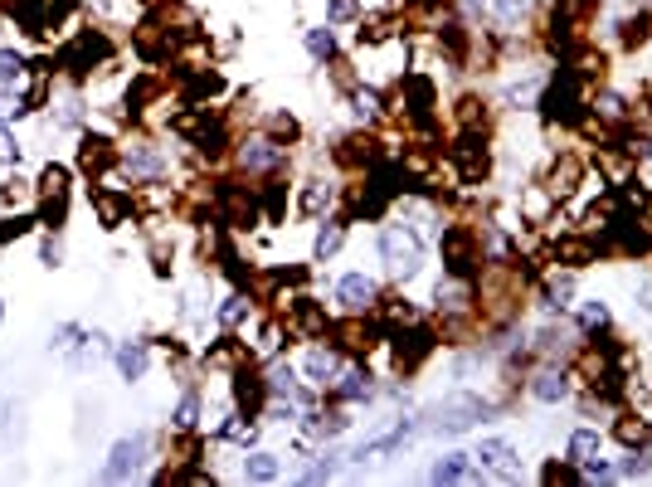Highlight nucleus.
<instances>
[{
  "label": "nucleus",
  "mask_w": 652,
  "mask_h": 487,
  "mask_svg": "<svg viewBox=\"0 0 652 487\" xmlns=\"http://www.w3.org/2000/svg\"><path fill=\"white\" fill-rule=\"evenodd\" d=\"M536 108H541V117L550 122V127H555V122H560V127H580V117L589 113V103H584V83L570 74V69H560L555 78H545L541 103H536Z\"/></svg>",
  "instance_id": "obj_1"
},
{
  "label": "nucleus",
  "mask_w": 652,
  "mask_h": 487,
  "mask_svg": "<svg viewBox=\"0 0 652 487\" xmlns=\"http://www.w3.org/2000/svg\"><path fill=\"white\" fill-rule=\"evenodd\" d=\"M108 59H112V39L103 35V30H73V39L54 54V69L78 83V78H88L93 69H103Z\"/></svg>",
  "instance_id": "obj_2"
},
{
  "label": "nucleus",
  "mask_w": 652,
  "mask_h": 487,
  "mask_svg": "<svg viewBox=\"0 0 652 487\" xmlns=\"http://www.w3.org/2000/svg\"><path fill=\"white\" fill-rule=\"evenodd\" d=\"M438 254H443V268L453 278H477L482 273V229L472 225H443L438 234Z\"/></svg>",
  "instance_id": "obj_3"
},
{
  "label": "nucleus",
  "mask_w": 652,
  "mask_h": 487,
  "mask_svg": "<svg viewBox=\"0 0 652 487\" xmlns=\"http://www.w3.org/2000/svg\"><path fill=\"white\" fill-rule=\"evenodd\" d=\"M448 171L463 181V186H482L492 176V151L482 132H458V142L448 147Z\"/></svg>",
  "instance_id": "obj_4"
},
{
  "label": "nucleus",
  "mask_w": 652,
  "mask_h": 487,
  "mask_svg": "<svg viewBox=\"0 0 652 487\" xmlns=\"http://www.w3.org/2000/svg\"><path fill=\"white\" fill-rule=\"evenodd\" d=\"M258 195L249 186H239V181H219L215 186V220L224 229H234V234H244V229L258 225Z\"/></svg>",
  "instance_id": "obj_5"
},
{
  "label": "nucleus",
  "mask_w": 652,
  "mask_h": 487,
  "mask_svg": "<svg viewBox=\"0 0 652 487\" xmlns=\"http://www.w3.org/2000/svg\"><path fill=\"white\" fill-rule=\"evenodd\" d=\"M35 200H39V225L64 229V220H69V171L49 161L44 176H39V186H35Z\"/></svg>",
  "instance_id": "obj_6"
},
{
  "label": "nucleus",
  "mask_w": 652,
  "mask_h": 487,
  "mask_svg": "<svg viewBox=\"0 0 652 487\" xmlns=\"http://www.w3.org/2000/svg\"><path fill=\"white\" fill-rule=\"evenodd\" d=\"M419 254H424V244H419V234L409 225L380 229V259L390 263L395 278H414V273H419Z\"/></svg>",
  "instance_id": "obj_7"
},
{
  "label": "nucleus",
  "mask_w": 652,
  "mask_h": 487,
  "mask_svg": "<svg viewBox=\"0 0 652 487\" xmlns=\"http://www.w3.org/2000/svg\"><path fill=\"white\" fill-rule=\"evenodd\" d=\"M434 351H438V332L434 327H419V322H409V327L395 332V341H390V356H395L399 375H414Z\"/></svg>",
  "instance_id": "obj_8"
},
{
  "label": "nucleus",
  "mask_w": 652,
  "mask_h": 487,
  "mask_svg": "<svg viewBox=\"0 0 652 487\" xmlns=\"http://www.w3.org/2000/svg\"><path fill=\"white\" fill-rule=\"evenodd\" d=\"M380 332H385V327L365 322V312H346L341 322H331V327H326L331 346H336L341 356H356V361H365V351L375 346V337H380Z\"/></svg>",
  "instance_id": "obj_9"
},
{
  "label": "nucleus",
  "mask_w": 652,
  "mask_h": 487,
  "mask_svg": "<svg viewBox=\"0 0 652 487\" xmlns=\"http://www.w3.org/2000/svg\"><path fill=\"white\" fill-rule=\"evenodd\" d=\"M117 166H122V151L112 147L108 137H98V132H83V137H78V171H83V176L112 181Z\"/></svg>",
  "instance_id": "obj_10"
},
{
  "label": "nucleus",
  "mask_w": 652,
  "mask_h": 487,
  "mask_svg": "<svg viewBox=\"0 0 652 487\" xmlns=\"http://www.w3.org/2000/svg\"><path fill=\"white\" fill-rule=\"evenodd\" d=\"M229 390H234V410H239V414H254V419L268 410V395H273V390H268V375L254 366V356H249V361L234 371V385H229Z\"/></svg>",
  "instance_id": "obj_11"
},
{
  "label": "nucleus",
  "mask_w": 652,
  "mask_h": 487,
  "mask_svg": "<svg viewBox=\"0 0 652 487\" xmlns=\"http://www.w3.org/2000/svg\"><path fill=\"white\" fill-rule=\"evenodd\" d=\"M146 453H151V439L146 434H132V439H117L108 453V463H103V478L108 483H127V478H137L146 463Z\"/></svg>",
  "instance_id": "obj_12"
},
{
  "label": "nucleus",
  "mask_w": 652,
  "mask_h": 487,
  "mask_svg": "<svg viewBox=\"0 0 652 487\" xmlns=\"http://www.w3.org/2000/svg\"><path fill=\"white\" fill-rule=\"evenodd\" d=\"M492 414V405L482 400V395H448L443 405H438V429L443 434H463V429H472L477 419H487Z\"/></svg>",
  "instance_id": "obj_13"
},
{
  "label": "nucleus",
  "mask_w": 652,
  "mask_h": 487,
  "mask_svg": "<svg viewBox=\"0 0 652 487\" xmlns=\"http://www.w3.org/2000/svg\"><path fill=\"white\" fill-rule=\"evenodd\" d=\"M380 156H385V151H380V142H375L370 132H351V137H341V142L331 147V161H336L341 171H356V176L370 171Z\"/></svg>",
  "instance_id": "obj_14"
},
{
  "label": "nucleus",
  "mask_w": 652,
  "mask_h": 487,
  "mask_svg": "<svg viewBox=\"0 0 652 487\" xmlns=\"http://www.w3.org/2000/svg\"><path fill=\"white\" fill-rule=\"evenodd\" d=\"M545 190H550V200H570L575 190L584 186V161L575 156V151H565V156H555L550 161V171H545Z\"/></svg>",
  "instance_id": "obj_15"
},
{
  "label": "nucleus",
  "mask_w": 652,
  "mask_h": 487,
  "mask_svg": "<svg viewBox=\"0 0 652 487\" xmlns=\"http://www.w3.org/2000/svg\"><path fill=\"white\" fill-rule=\"evenodd\" d=\"M239 166H244V171H283V166H288V147H278L273 137L239 142Z\"/></svg>",
  "instance_id": "obj_16"
},
{
  "label": "nucleus",
  "mask_w": 652,
  "mask_h": 487,
  "mask_svg": "<svg viewBox=\"0 0 652 487\" xmlns=\"http://www.w3.org/2000/svg\"><path fill=\"white\" fill-rule=\"evenodd\" d=\"M336 302H341L346 312H375L380 288H375V278H370V273H346V278L336 283Z\"/></svg>",
  "instance_id": "obj_17"
},
{
  "label": "nucleus",
  "mask_w": 652,
  "mask_h": 487,
  "mask_svg": "<svg viewBox=\"0 0 652 487\" xmlns=\"http://www.w3.org/2000/svg\"><path fill=\"white\" fill-rule=\"evenodd\" d=\"M122 166H127L137 181H146V186H161V176H166V156L151 147V142H137V147L122 151Z\"/></svg>",
  "instance_id": "obj_18"
},
{
  "label": "nucleus",
  "mask_w": 652,
  "mask_h": 487,
  "mask_svg": "<svg viewBox=\"0 0 652 487\" xmlns=\"http://www.w3.org/2000/svg\"><path fill=\"white\" fill-rule=\"evenodd\" d=\"M550 259L565 263V268H589L599 259V244H594V234H560L550 244Z\"/></svg>",
  "instance_id": "obj_19"
},
{
  "label": "nucleus",
  "mask_w": 652,
  "mask_h": 487,
  "mask_svg": "<svg viewBox=\"0 0 652 487\" xmlns=\"http://www.w3.org/2000/svg\"><path fill=\"white\" fill-rule=\"evenodd\" d=\"M331 400H341V405H365V400H375V380L365 366H351V371H341L331 380Z\"/></svg>",
  "instance_id": "obj_20"
},
{
  "label": "nucleus",
  "mask_w": 652,
  "mask_h": 487,
  "mask_svg": "<svg viewBox=\"0 0 652 487\" xmlns=\"http://www.w3.org/2000/svg\"><path fill=\"white\" fill-rule=\"evenodd\" d=\"M302 375H307V385L326 390V385L341 375V351H336V346H312V351L302 356Z\"/></svg>",
  "instance_id": "obj_21"
},
{
  "label": "nucleus",
  "mask_w": 652,
  "mask_h": 487,
  "mask_svg": "<svg viewBox=\"0 0 652 487\" xmlns=\"http://www.w3.org/2000/svg\"><path fill=\"white\" fill-rule=\"evenodd\" d=\"M472 458H477L482 468H492L497 478H507V483H511V478H521V468H516V449H511L507 439H482Z\"/></svg>",
  "instance_id": "obj_22"
},
{
  "label": "nucleus",
  "mask_w": 652,
  "mask_h": 487,
  "mask_svg": "<svg viewBox=\"0 0 652 487\" xmlns=\"http://www.w3.org/2000/svg\"><path fill=\"white\" fill-rule=\"evenodd\" d=\"M429 483H477V458L472 453H443L429 468Z\"/></svg>",
  "instance_id": "obj_23"
},
{
  "label": "nucleus",
  "mask_w": 652,
  "mask_h": 487,
  "mask_svg": "<svg viewBox=\"0 0 652 487\" xmlns=\"http://www.w3.org/2000/svg\"><path fill=\"white\" fill-rule=\"evenodd\" d=\"M244 361H249V346H244L239 337H219V341H210V346H205V366H210V371H229V375H234Z\"/></svg>",
  "instance_id": "obj_24"
},
{
  "label": "nucleus",
  "mask_w": 652,
  "mask_h": 487,
  "mask_svg": "<svg viewBox=\"0 0 652 487\" xmlns=\"http://www.w3.org/2000/svg\"><path fill=\"white\" fill-rule=\"evenodd\" d=\"M575 302V268L570 273H550L541 283V307L545 312H565Z\"/></svg>",
  "instance_id": "obj_25"
},
{
  "label": "nucleus",
  "mask_w": 652,
  "mask_h": 487,
  "mask_svg": "<svg viewBox=\"0 0 652 487\" xmlns=\"http://www.w3.org/2000/svg\"><path fill=\"white\" fill-rule=\"evenodd\" d=\"M531 400H541V405L570 400V375L565 371H536L531 375Z\"/></svg>",
  "instance_id": "obj_26"
},
{
  "label": "nucleus",
  "mask_w": 652,
  "mask_h": 487,
  "mask_svg": "<svg viewBox=\"0 0 652 487\" xmlns=\"http://www.w3.org/2000/svg\"><path fill=\"white\" fill-rule=\"evenodd\" d=\"M112 361H117L122 380H142L146 366H151V351H146V341H122V346L112 351Z\"/></svg>",
  "instance_id": "obj_27"
},
{
  "label": "nucleus",
  "mask_w": 652,
  "mask_h": 487,
  "mask_svg": "<svg viewBox=\"0 0 652 487\" xmlns=\"http://www.w3.org/2000/svg\"><path fill=\"white\" fill-rule=\"evenodd\" d=\"M614 439L623 449H648L652 444V424L643 414H618L614 419Z\"/></svg>",
  "instance_id": "obj_28"
},
{
  "label": "nucleus",
  "mask_w": 652,
  "mask_h": 487,
  "mask_svg": "<svg viewBox=\"0 0 652 487\" xmlns=\"http://www.w3.org/2000/svg\"><path fill=\"white\" fill-rule=\"evenodd\" d=\"M648 39H652V10L623 15V25H618V44H623V49H643Z\"/></svg>",
  "instance_id": "obj_29"
},
{
  "label": "nucleus",
  "mask_w": 652,
  "mask_h": 487,
  "mask_svg": "<svg viewBox=\"0 0 652 487\" xmlns=\"http://www.w3.org/2000/svg\"><path fill=\"white\" fill-rule=\"evenodd\" d=\"M278 473H283V463H278V453L268 449H254L244 458V478L249 483H278Z\"/></svg>",
  "instance_id": "obj_30"
},
{
  "label": "nucleus",
  "mask_w": 652,
  "mask_h": 487,
  "mask_svg": "<svg viewBox=\"0 0 652 487\" xmlns=\"http://www.w3.org/2000/svg\"><path fill=\"white\" fill-rule=\"evenodd\" d=\"M375 312H380V327H385V332H399V327L419 322V312H414V307H409L404 298H385V302H375Z\"/></svg>",
  "instance_id": "obj_31"
},
{
  "label": "nucleus",
  "mask_w": 652,
  "mask_h": 487,
  "mask_svg": "<svg viewBox=\"0 0 652 487\" xmlns=\"http://www.w3.org/2000/svg\"><path fill=\"white\" fill-rule=\"evenodd\" d=\"M341 239H346V225H341V220H326V225L317 229V239H312V259L326 263L336 249H341Z\"/></svg>",
  "instance_id": "obj_32"
},
{
  "label": "nucleus",
  "mask_w": 652,
  "mask_h": 487,
  "mask_svg": "<svg viewBox=\"0 0 652 487\" xmlns=\"http://www.w3.org/2000/svg\"><path fill=\"white\" fill-rule=\"evenodd\" d=\"M565 453H570L575 463H584V458L604 453V434H599V429H575V434L565 439Z\"/></svg>",
  "instance_id": "obj_33"
},
{
  "label": "nucleus",
  "mask_w": 652,
  "mask_h": 487,
  "mask_svg": "<svg viewBox=\"0 0 652 487\" xmlns=\"http://www.w3.org/2000/svg\"><path fill=\"white\" fill-rule=\"evenodd\" d=\"M258 205H263L268 225H283V215H288V186H283V181H268L263 195H258Z\"/></svg>",
  "instance_id": "obj_34"
},
{
  "label": "nucleus",
  "mask_w": 652,
  "mask_h": 487,
  "mask_svg": "<svg viewBox=\"0 0 652 487\" xmlns=\"http://www.w3.org/2000/svg\"><path fill=\"white\" fill-rule=\"evenodd\" d=\"M453 122H458L463 132H487V103H482V98H458Z\"/></svg>",
  "instance_id": "obj_35"
},
{
  "label": "nucleus",
  "mask_w": 652,
  "mask_h": 487,
  "mask_svg": "<svg viewBox=\"0 0 652 487\" xmlns=\"http://www.w3.org/2000/svg\"><path fill=\"white\" fill-rule=\"evenodd\" d=\"M390 35H395V15H385V10H380V15H365L361 30H356L361 44H385Z\"/></svg>",
  "instance_id": "obj_36"
},
{
  "label": "nucleus",
  "mask_w": 652,
  "mask_h": 487,
  "mask_svg": "<svg viewBox=\"0 0 652 487\" xmlns=\"http://www.w3.org/2000/svg\"><path fill=\"white\" fill-rule=\"evenodd\" d=\"M326 205H331V186H326V181H307V186H302V200H297V210L312 220V215H322Z\"/></svg>",
  "instance_id": "obj_37"
},
{
  "label": "nucleus",
  "mask_w": 652,
  "mask_h": 487,
  "mask_svg": "<svg viewBox=\"0 0 652 487\" xmlns=\"http://www.w3.org/2000/svg\"><path fill=\"white\" fill-rule=\"evenodd\" d=\"M604 327H609V302H599V298L580 302V332L584 337H594V332H604Z\"/></svg>",
  "instance_id": "obj_38"
},
{
  "label": "nucleus",
  "mask_w": 652,
  "mask_h": 487,
  "mask_svg": "<svg viewBox=\"0 0 652 487\" xmlns=\"http://www.w3.org/2000/svg\"><path fill=\"white\" fill-rule=\"evenodd\" d=\"M307 54H312L317 64H331V59H336V35H331V25L307 30Z\"/></svg>",
  "instance_id": "obj_39"
},
{
  "label": "nucleus",
  "mask_w": 652,
  "mask_h": 487,
  "mask_svg": "<svg viewBox=\"0 0 652 487\" xmlns=\"http://www.w3.org/2000/svg\"><path fill=\"white\" fill-rule=\"evenodd\" d=\"M244 317H249V293H244V288H234L229 298L219 302V327H239Z\"/></svg>",
  "instance_id": "obj_40"
},
{
  "label": "nucleus",
  "mask_w": 652,
  "mask_h": 487,
  "mask_svg": "<svg viewBox=\"0 0 652 487\" xmlns=\"http://www.w3.org/2000/svg\"><path fill=\"white\" fill-rule=\"evenodd\" d=\"M268 137H273L278 147H288V142H297V137H302V122H297L292 113H273V117H268Z\"/></svg>",
  "instance_id": "obj_41"
},
{
  "label": "nucleus",
  "mask_w": 652,
  "mask_h": 487,
  "mask_svg": "<svg viewBox=\"0 0 652 487\" xmlns=\"http://www.w3.org/2000/svg\"><path fill=\"white\" fill-rule=\"evenodd\" d=\"M487 10L497 15V25H521L531 15V0H487Z\"/></svg>",
  "instance_id": "obj_42"
},
{
  "label": "nucleus",
  "mask_w": 652,
  "mask_h": 487,
  "mask_svg": "<svg viewBox=\"0 0 652 487\" xmlns=\"http://www.w3.org/2000/svg\"><path fill=\"white\" fill-rule=\"evenodd\" d=\"M541 483L545 487H555V483H584V473H580V463H575V458H570V463H555V458H550V463L541 468Z\"/></svg>",
  "instance_id": "obj_43"
},
{
  "label": "nucleus",
  "mask_w": 652,
  "mask_h": 487,
  "mask_svg": "<svg viewBox=\"0 0 652 487\" xmlns=\"http://www.w3.org/2000/svg\"><path fill=\"white\" fill-rule=\"evenodd\" d=\"M438 44L453 54V64L468 59V30H463V25H443V30H438Z\"/></svg>",
  "instance_id": "obj_44"
},
{
  "label": "nucleus",
  "mask_w": 652,
  "mask_h": 487,
  "mask_svg": "<svg viewBox=\"0 0 652 487\" xmlns=\"http://www.w3.org/2000/svg\"><path fill=\"white\" fill-rule=\"evenodd\" d=\"M594 113L604 117V122H628V98H618V93H599V103H594Z\"/></svg>",
  "instance_id": "obj_45"
},
{
  "label": "nucleus",
  "mask_w": 652,
  "mask_h": 487,
  "mask_svg": "<svg viewBox=\"0 0 652 487\" xmlns=\"http://www.w3.org/2000/svg\"><path fill=\"white\" fill-rule=\"evenodd\" d=\"M30 64H25V54H15V49H0V88H10V83H20Z\"/></svg>",
  "instance_id": "obj_46"
},
{
  "label": "nucleus",
  "mask_w": 652,
  "mask_h": 487,
  "mask_svg": "<svg viewBox=\"0 0 652 487\" xmlns=\"http://www.w3.org/2000/svg\"><path fill=\"white\" fill-rule=\"evenodd\" d=\"M258 351H263V356H278V351H283V317H268V322H263Z\"/></svg>",
  "instance_id": "obj_47"
},
{
  "label": "nucleus",
  "mask_w": 652,
  "mask_h": 487,
  "mask_svg": "<svg viewBox=\"0 0 652 487\" xmlns=\"http://www.w3.org/2000/svg\"><path fill=\"white\" fill-rule=\"evenodd\" d=\"M0 200H5L10 210H15V205H30V200H35V186H30V181H20V176H10V181L0 186Z\"/></svg>",
  "instance_id": "obj_48"
},
{
  "label": "nucleus",
  "mask_w": 652,
  "mask_h": 487,
  "mask_svg": "<svg viewBox=\"0 0 652 487\" xmlns=\"http://www.w3.org/2000/svg\"><path fill=\"white\" fill-rule=\"evenodd\" d=\"M580 473H584V483H614V478H618V468H614V463H604L599 453H594V458H584Z\"/></svg>",
  "instance_id": "obj_49"
},
{
  "label": "nucleus",
  "mask_w": 652,
  "mask_h": 487,
  "mask_svg": "<svg viewBox=\"0 0 652 487\" xmlns=\"http://www.w3.org/2000/svg\"><path fill=\"white\" fill-rule=\"evenodd\" d=\"M351 113L361 117V122H375V113H380V93H370V88H356V93H351Z\"/></svg>",
  "instance_id": "obj_50"
},
{
  "label": "nucleus",
  "mask_w": 652,
  "mask_h": 487,
  "mask_svg": "<svg viewBox=\"0 0 652 487\" xmlns=\"http://www.w3.org/2000/svg\"><path fill=\"white\" fill-rule=\"evenodd\" d=\"M195 419H200V395L190 390L181 405H176V434H190V429H195Z\"/></svg>",
  "instance_id": "obj_51"
},
{
  "label": "nucleus",
  "mask_w": 652,
  "mask_h": 487,
  "mask_svg": "<svg viewBox=\"0 0 652 487\" xmlns=\"http://www.w3.org/2000/svg\"><path fill=\"white\" fill-rule=\"evenodd\" d=\"M648 468H652V453L648 449H628L623 468H618V478H648Z\"/></svg>",
  "instance_id": "obj_52"
},
{
  "label": "nucleus",
  "mask_w": 652,
  "mask_h": 487,
  "mask_svg": "<svg viewBox=\"0 0 652 487\" xmlns=\"http://www.w3.org/2000/svg\"><path fill=\"white\" fill-rule=\"evenodd\" d=\"M30 229H35L30 215H10V220H0V244H15V239H25Z\"/></svg>",
  "instance_id": "obj_53"
},
{
  "label": "nucleus",
  "mask_w": 652,
  "mask_h": 487,
  "mask_svg": "<svg viewBox=\"0 0 652 487\" xmlns=\"http://www.w3.org/2000/svg\"><path fill=\"white\" fill-rule=\"evenodd\" d=\"M326 478H336V453H322L312 468H302V483H326Z\"/></svg>",
  "instance_id": "obj_54"
},
{
  "label": "nucleus",
  "mask_w": 652,
  "mask_h": 487,
  "mask_svg": "<svg viewBox=\"0 0 652 487\" xmlns=\"http://www.w3.org/2000/svg\"><path fill=\"white\" fill-rule=\"evenodd\" d=\"M536 351H541V356H560V351H565V332H560L555 322H550V327H541V337H536Z\"/></svg>",
  "instance_id": "obj_55"
},
{
  "label": "nucleus",
  "mask_w": 652,
  "mask_h": 487,
  "mask_svg": "<svg viewBox=\"0 0 652 487\" xmlns=\"http://www.w3.org/2000/svg\"><path fill=\"white\" fill-rule=\"evenodd\" d=\"M15 161H20V142L10 127H0V166H15Z\"/></svg>",
  "instance_id": "obj_56"
},
{
  "label": "nucleus",
  "mask_w": 652,
  "mask_h": 487,
  "mask_svg": "<svg viewBox=\"0 0 652 487\" xmlns=\"http://www.w3.org/2000/svg\"><path fill=\"white\" fill-rule=\"evenodd\" d=\"M78 122H83V98H69L59 108V127H78Z\"/></svg>",
  "instance_id": "obj_57"
},
{
  "label": "nucleus",
  "mask_w": 652,
  "mask_h": 487,
  "mask_svg": "<svg viewBox=\"0 0 652 487\" xmlns=\"http://www.w3.org/2000/svg\"><path fill=\"white\" fill-rule=\"evenodd\" d=\"M39 259H44V268H59V263H64V244H59V239H44Z\"/></svg>",
  "instance_id": "obj_58"
},
{
  "label": "nucleus",
  "mask_w": 652,
  "mask_h": 487,
  "mask_svg": "<svg viewBox=\"0 0 652 487\" xmlns=\"http://www.w3.org/2000/svg\"><path fill=\"white\" fill-rule=\"evenodd\" d=\"M346 15H356V5L351 0H331V20H346Z\"/></svg>",
  "instance_id": "obj_59"
},
{
  "label": "nucleus",
  "mask_w": 652,
  "mask_h": 487,
  "mask_svg": "<svg viewBox=\"0 0 652 487\" xmlns=\"http://www.w3.org/2000/svg\"><path fill=\"white\" fill-rule=\"evenodd\" d=\"M424 5H429V10H443V5H453V0H424Z\"/></svg>",
  "instance_id": "obj_60"
},
{
  "label": "nucleus",
  "mask_w": 652,
  "mask_h": 487,
  "mask_svg": "<svg viewBox=\"0 0 652 487\" xmlns=\"http://www.w3.org/2000/svg\"><path fill=\"white\" fill-rule=\"evenodd\" d=\"M0 322H5V302H0Z\"/></svg>",
  "instance_id": "obj_61"
},
{
  "label": "nucleus",
  "mask_w": 652,
  "mask_h": 487,
  "mask_svg": "<svg viewBox=\"0 0 652 487\" xmlns=\"http://www.w3.org/2000/svg\"><path fill=\"white\" fill-rule=\"evenodd\" d=\"M648 108H652V88H648Z\"/></svg>",
  "instance_id": "obj_62"
}]
</instances>
